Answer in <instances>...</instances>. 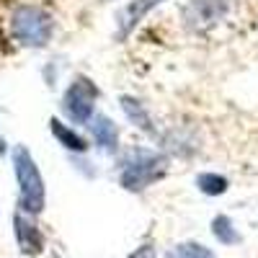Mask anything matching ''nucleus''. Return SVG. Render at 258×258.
Segmentation results:
<instances>
[{
    "label": "nucleus",
    "mask_w": 258,
    "mask_h": 258,
    "mask_svg": "<svg viewBox=\"0 0 258 258\" xmlns=\"http://www.w3.org/2000/svg\"><path fill=\"white\" fill-rule=\"evenodd\" d=\"M13 170H16V181H18V207H21V212L39 214L44 209V199H47L44 178H41L31 153L24 145L13 147Z\"/></svg>",
    "instance_id": "f257e3e1"
},
{
    "label": "nucleus",
    "mask_w": 258,
    "mask_h": 258,
    "mask_svg": "<svg viewBox=\"0 0 258 258\" xmlns=\"http://www.w3.org/2000/svg\"><path fill=\"white\" fill-rule=\"evenodd\" d=\"M11 31L16 41H21L24 47H47V41L52 39L54 21L47 11H41L36 6H18L11 16Z\"/></svg>",
    "instance_id": "f03ea898"
},
{
    "label": "nucleus",
    "mask_w": 258,
    "mask_h": 258,
    "mask_svg": "<svg viewBox=\"0 0 258 258\" xmlns=\"http://www.w3.org/2000/svg\"><path fill=\"white\" fill-rule=\"evenodd\" d=\"M168 163L163 155L150 153V150H135L132 155L124 160L121 170V186L129 191H142L147 186H153L158 178L165 176Z\"/></svg>",
    "instance_id": "7ed1b4c3"
},
{
    "label": "nucleus",
    "mask_w": 258,
    "mask_h": 258,
    "mask_svg": "<svg viewBox=\"0 0 258 258\" xmlns=\"http://www.w3.org/2000/svg\"><path fill=\"white\" fill-rule=\"evenodd\" d=\"M96 98H98L96 83H91L85 75H78L62 96V111L68 114L70 121H75V124H88L91 116H93Z\"/></svg>",
    "instance_id": "20e7f679"
},
{
    "label": "nucleus",
    "mask_w": 258,
    "mask_h": 258,
    "mask_svg": "<svg viewBox=\"0 0 258 258\" xmlns=\"http://www.w3.org/2000/svg\"><path fill=\"white\" fill-rule=\"evenodd\" d=\"M13 225H16V238H18V245L24 253L29 255H36L41 250V245H44V238H41V232L36 230V225L24 217V212H18L13 217Z\"/></svg>",
    "instance_id": "39448f33"
},
{
    "label": "nucleus",
    "mask_w": 258,
    "mask_h": 258,
    "mask_svg": "<svg viewBox=\"0 0 258 258\" xmlns=\"http://www.w3.org/2000/svg\"><path fill=\"white\" fill-rule=\"evenodd\" d=\"M160 3H165V0H135V3H129V6L119 13V39H124V36L145 18V13H150V11H153L155 6H160Z\"/></svg>",
    "instance_id": "423d86ee"
},
{
    "label": "nucleus",
    "mask_w": 258,
    "mask_h": 258,
    "mask_svg": "<svg viewBox=\"0 0 258 258\" xmlns=\"http://www.w3.org/2000/svg\"><path fill=\"white\" fill-rule=\"evenodd\" d=\"M91 129H93V137L96 142L103 147V150H114L119 145V132H116V126L106 119V116H91Z\"/></svg>",
    "instance_id": "0eeeda50"
},
{
    "label": "nucleus",
    "mask_w": 258,
    "mask_h": 258,
    "mask_svg": "<svg viewBox=\"0 0 258 258\" xmlns=\"http://www.w3.org/2000/svg\"><path fill=\"white\" fill-rule=\"evenodd\" d=\"M49 126H52V135L68 147V150H75V153H85V150H88V142H85L75 129H70V126H64L59 119H52L49 121Z\"/></svg>",
    "instance_id": "6e6552de"
},
{
    "label": "nucleus",
    "mask_w": 258,
    "mask_h": 258,
    "mask_svg": "<svg viewBox=\"0 0 258 258\" xmlns=\"http://www.w3.org/2000/svg\"><path fill=\"white\" fill-rule=\"evenodd\" d=\"M121 109L126 111V116L132 119L140 129H145V132H150V135H155V129L150 126V116H147V111L140 106V101H135V98L124 96V98H121Z\"/></svg>",
    "instance_id": "1a4fd4ad"
},
{
    "label": "nucleus",
    "mask_w": 258,
    "mask_h": 258,
    "mask_svg": "<svg viewBox=\"0 0 258 258\" xmlns=\"http://www.w3.org/2000/svg\"><path fill=\"white\" fill-rule=\"evenodd\" d=\"M165 258H217L207 245H199V243H183V245H176L165 253Z\"/></svg>",
    "instance_id": "9d476101"
},
{
    "label": "nucleus",
    "mask_w": 258,
    "mask_h": 258,
    "mask_svg": "<svg viewBox=\"0 0 258 258\" xmlns=\"http://www.w3.org/2000/svg\"><path fill=\"white\" fill-rule=\"evenodd\" d=\"M197 183H199V188L204 194H209V197H217V194H225L227 191V181L222 176H217V173H202L197 178Z\"/></svg>",
    "instance_id": "9b49d317"
},
{
    "label": "nucleus",
    "mask_w": 258,
    "mask_h": 258,
    "mask_svg": "<svg viewBox=\"0 0 258 258\" xmlns=\"http://www.w3.org/2000/svg\"><path fill=\"white\" fill-rule=\"evenodd\" d=\"M214 235H217L220 243H227V245H232V243L240 240V235L232 230V222H230L227 217H217V220H214Z\"/></svg>",
    "instance_id": "f8f14e48"
},
{
    "label": "nucleus",
    "mask_w": 258,
    "mask_h": 258,
    "mask_svg": "<svg viewBox=\"0 0 258 258\" xmlns=\"http://www.w3.org/2000/svg\"><path fill=\"white\" fill-rule=\"evenodd\" d=\"M129 258H155V248H153V245H142V248H137Z\"/></svg>",
    "instance_id": "ddd939ff"
}]
</instances>
